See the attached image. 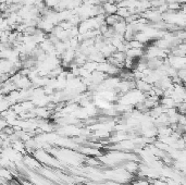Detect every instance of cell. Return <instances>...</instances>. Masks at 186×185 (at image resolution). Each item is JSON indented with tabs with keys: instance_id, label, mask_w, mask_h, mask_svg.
<instances>
[{
	"instance_id": "1",
	"label": "cell",
	"mask_w": 186,
	"mask_h": 185,
	"mask_svg": "<svg viewBox=\"0 0 186 185\" xmlns=\"http://www.w3.org/2000/svg\"><path fill=\"white\" fill-rule=\"evenodd\" d=\"M125 169H126V171L129 172V173H135V172L138 171L139 166L136 162H134V161H129V162H127L125 164Z\"/></svg>"
},
{
	"instance_id": "2",
	"label": "cell",
	"mask_w": 186,
	"mask_h": 185,
	"mask_svg": "<svg viewBox=\"0 0 186 185\" xmlns=\"http://www.w3.org/2000/svg\"><path fill=\"white\" fill-rule=\"evenodd\" d=\"M44 2L46 5L47 8H54L60 2V0H44Z\"/></svg>"
},
{
	"instance_id": "3",
	"label": "cell",
	"mask_w": 186,
	"mask_h": 185,
	"mask_svg": "<svg viewBox=\"0 0 186 185\" xmlns=\"http://www.w3.org/2000/svg\"><path fill=\"white\" fill-rule=\"evenodd\" d=\"M1 177L2 179H11V171L10 170H5V169H2L1 170Z\"/></svg>"
}]
</instances>
